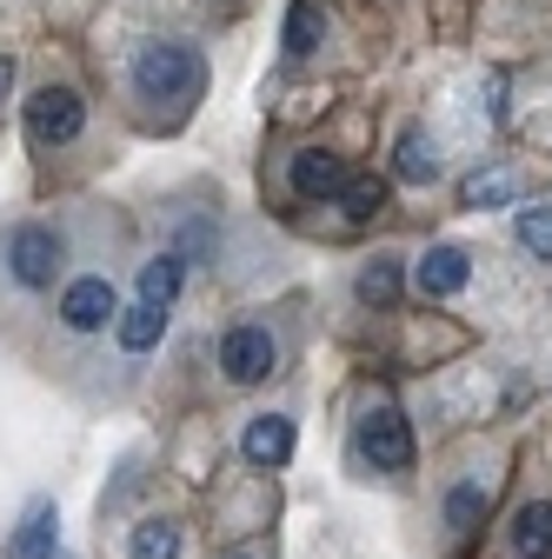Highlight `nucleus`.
Instances as JSON below:
<instances>
[{
	"label": "nucleus",
	"mask_w": 552,
	"mask_h": 559,
	"mask_svg": "<svg viewBox=\"0 0 552 559\" xmlns=\"http://www.w3.org/2000/svg\"><path fill=\"white\" fill-rule=\"evenodd\" d=\"M200 87H206L200 47H187V40H147L141 53H133V94H141V100L187 107V100H200Z\"/></svg>",
	"instance_id": "nucleus-1"
},
{
	"label": "nucleus",
	"mask_w": 552,
	"mask_h": 559,
	"mask_svg": "<svg viewBox=\"0 0 552 559\" xmlns=\"http://www.w3.org/2000/svg\"><path fill=\"white\" fill-rule=\"evenodd\" d=\"M81 127H87V100L74 94V87H34L27 94V147L34 154H53V147H67V140H81Z\"/></svg>",
	"instance_id": "nucleus-2"
},
{
	"label": "nucleus",
	"mask_w": 552,
	"mask_h": 559,
	"mask_svg": "<svg viewBox=\"0 0 552 559\" xmlns=\"http://www.w3.org/2000/svg\"><path fill=\"white\" fill-rule=\"evenodd\" d=\"M360 453L373 460V473H406L412 466V427L399 419V406H367L360 413Z\"/></svg>",
	"instance_id": "nucleus-3"
},
{
	"label": "nucleus",
	"mask_w": 552,
	"mask_h": 559,
	"mask_svg": "<svg viewBox=\"0 0 552 559\" xmlns=\"http://www.w3.org/2000/svg\"><path fill=\"white\" fill-rule=\"evenodd\" d=\"M8 273L21 280V287H53V273H60V234L53 227H40V221H27V227H14V240H8Z\"/></svg>",
	"instance_id": "nucleus-4"
},
{
	"label": "nucleus",
	"mask_w": 552,
	"mask_h": 559,
	"mask_svg": "<svg viewBox=\"0 0 552 559\" xmlns=\"http://www.w3.org/2000/svg\"><path fill=\"white\" fill-rule=\"evenodd\" d=\"M273 360H280V346H273L266 326H233V333L220 340V367H227L233 386H260V380L273 373Z\"/></svg>",
	"instance_id": "nucleus-5"
},
{
	"label": "nucleus",
	"mask_w": 552,
	"mask_h": 559,
	"mask_svg": "<svg viewBox=\"0 0 552 559\" xmlns=\"http://www.w3.org/2000/svg\"><path fill=\"white\" fill-rule=\"evenodd\" d=\"M107 320H120V300H113V280L107 273H87V280H74V287L60 294V326L100 333Z\"/></svg>",
	"instance_id": "nucleus-6"
},
{
	"label": "nucleus",
	"mask_w": 552,
	"mask_h": 559,
	"mask_svg": "<svg viewBox=\"0 0 552 559\" xmlns=\"http://www.w3.org/2000/svg\"><path fill=\"white\" fill-rule=\"evenodd\" d=\"M347 160H339V154H320V147H307V154H293L287 160V187L300 193V200H339V193H347Z\"/></svg>",
	"instance_id": "nucleus-7"
},
{
	"label": "nucleus",
	"mask_w": 552,
	"mask_h": 559,
	"mask_svg": "<svg viewBox=\"0 0 552 559\" xmlns=\"http://www.w3.org/2000/svg\"><path fill=\"white\" fill-rule=\"evenodd\" d=\"M472 280V253L466 247H427V260L412 266V287H420L427 300H446V294H459Z\"/></svg>",
	"instance_id": "nucleus-8"
},
{
	"label": "nucleus",
	"mask_w": 552,
	"mask_h": 559,
	"mask_svg": "<svg viewBox=\"0 0 552 559\" xmlns=\"http://www.w3.org/2000/svg\"><path fill=\"white\" fill-rule=\"evenodd\" d=\"M53 552H60V513L53 500H34L27 520L8 533V559H53Z\"/></svg>",
	"instance_id": "nucleus-9"
},
{
	"label": "nucleus",
	"mask_w": 552,
	"mask_h": 559,
	"mask_svg": "<svg viewBox=\"0 0 552 559\" xmlns=\"http://www.w3.org/2000/svg\"><path fill=\"white\" fill-rule=\"evenodd\" d=\"M240 453H247L253 466H287V460H293V419H280V413H260V419H247Z\"/></svg>",
	"instance_id": "nucleus-10"
},
{
	"label": "nucleus",
	"mask_w": 552,
	"mask_h": 559,
	"mask_svg": "<svg viewBox=\"0 0 552 559\" xmlns=\"http://www.w3.org/2000/svg\"><path fill=\"white\" fill-rule=\"evenodd\" d=\"M393 174H399V180H412V187H427V180H440V147H433V133H427V127H406V133H399V154H393Z\"/></svg>",
	"instance_id": "nucleus-11"
},
{
	"label": "nucleus",
	"mask_w": 552,
	"mask_h": 559,
	"mask_svg": "<svg viewBox=\"0 0 552 559\" xmlns=\"http://www.w3.org/2000/svg\"><path fill=\"white\" fill-rule=\"evenodd\" d=\"M113 333H120L127 354H154L160 333H167V307H127V313L113 320Z\"/></svg>",
	"instance_id": "nucleus-12"
},
{
	"label": "nucleus",
	"mask_w": 552,
	"mask_h": 559,
	"mask_svg": "<svg viewBox=\"0 0 552 559\" xmlns=\"http://www.w3.org/2000/svg\"><path fill=\"white\" fill-rule=\"evenodd\" d=\"M127 559H180V526L173 520H141V526H133L127 533Z\"/></svg>",
	"instance_id": "nucleus-13"
},
{
	"label": "nucleus",
	"mask_w": 552,
	"mask_h": 559,
	"mask_svg": "<svg viewBox=\"0 0 552 559\" xmlns=\"http://www.w3.org/2000/svg\"><path fill=\"white\" fill-rule=\"evenodd\" d=\"M513 193H519L513 167H479V174L459 187V200H466V206H513Z\"/></svg>",
	"instance_id": "nucleus-14"
},
{
	"label": "nucleus",
	"mask_w": 552,
	"mask_h": 559,
	"mask_svg": "<svg viewBox=\"0 0 552 559\" xmlns=\"http://www.w3.org/2000/svg\"><path fill=\"white\" fill-rule=\"evenodd\" d=\"M513 552L519 559H552V507H526L513 520Z\"/></svg>",
	"instance_id": "nucleus-15"
},
{
	"label": "nucleus",
	"mask_w": 552,
	"mask_h": 559,
	"mask_svg": "<svg viewBox=\"0 0 552 559\" xmlns=\"http://www.w3.org/2000/svg\"><path fill=\"white\" fill-rule=\"evenodd\" d=\"M360 300H367V307H393V300H399V260H393V253H373V260L360 266Z\"/></svg>",
	"instance_id": "nucleus-16"
},
{
	"label": "nucleus",
	"mask_w": 552,
	"mask_h": 559,
	"mask_svg": "<svg viewBox=\"0 0 552 559\" xmlns=\"http://www.w3.org/2000/svg\"><path fill=\"white\" fill-rule=\"evenodd\" d=\"M180 294V253H160L141 266V307H167Z\"/></svg>",
	"instance_id": "nucleus-17"
},
{
	"label": "nucleus",
	"mask_w": 552,
	"mask_h": 559,
	"mask_svg": "<svg viewBox=\"0 0 552 559\" xmlns=\"http://www.w3.org/2000/svg\"><path fill=\"white\" fill-rule=\"evenodd\" d=\"M479 513H487V486H479V479H459L453 493H446V526H453V533H472Z\"/></svg>",
	"instance_id": "nucleus-18"
},
{
	"label": "nucleus",
	"mask_w": 552,
	"mask_h": 559,
	"mask_svg": "<svg viewBox=\"0 0 552 559\" xmlns=\"http://www.w3.org/2000/svg\"><path fill=\"white\" fill-rule=\"evenodd\" d=\"M320 27H326L320 0H293V14H287V53H313L320 47Z\"/></svg>",
	"instance_id": "nucleus-19"
},
{
	"label": "nucleus",
	"mask_w": 552,
	"mask_h": 559,
	"mask_svg": "<svg viewBox=\"0 0 552 559\" xmlns=\"http://www.w3.org/2000/svg\"><path fill=\"white\" fill-rule=\"evenodd\" d=\"M519 247L532 260H552V206H519Z\"/></svg>",
	"instance_id": "nucleus-20"
},
{
	"label": "nucleus",
	"mask_w": 552,
	"mask_h": 559,
	"mask_svg": "<svg viewBox=\"0 0 552 559\" xmlns=\"http://www.w3.org/2000/svg\"><path fill=\"white\" fill-rule=\"evenodd\" d=\"M339 206H347L353 221H373L380 206H386V187H380V180H347V193H339Z\"/></svg>",
	"instance_id": "nucleus-21"
},
{
	"label": "nucleus",
	"mask_w": 552,
	"mask_h": 559,
	"mask_svg": "<svg viewBox=\"0 0 552 559\" xmlns=\"http://www.w3.org/2000/svg\"><path fill=\"white\" fill-rule=\"evenodd\" d=\"M8 87H14V60L0 53V100H8Z\"/></svg>",
	"instance_id": "nucleus-22"
},
{
	"label": "nucleus",
	"mask_w": 552,
	"mask_h": 559,
	"mask_svg": "<svg viewBox=\"0 0 552 559\" xmlns=\"http://www.w3.org/2000/svg\"><path fill=\"white\" fill-rule=\"evenodd\" d=\"M233 559H247V552H233Z\"/></svg>",
	"instance_id": "nucleus-23"
}]
</instances>
